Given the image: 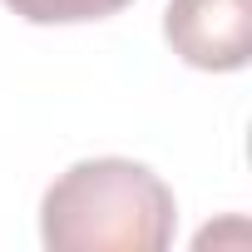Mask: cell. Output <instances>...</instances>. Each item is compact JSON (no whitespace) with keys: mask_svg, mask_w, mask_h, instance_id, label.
<instances>
[{"mask_svg":"<svg viewBox=\"0 0 252 252\" xmlns=\"http://www.w3.org/2000/svg\"><path fill=\"white\" fill-rule=\"evenodd\" d=\"M163 35L193 69H242L252 55V0H168Z\"/></svg>","mask_w":252,"mask_h":252,"instance_id":"cell-2","label":"cell"},{"mask_svg":"<svg viewBox=\"0 0 252 252\" xmlns=\"http://www.w3.org/2000/svg\"><path fill=\"white\" fill-rule=\"evenodd\" d=\"M5 5L30 20V25H84V20H109L134 0H5Z\"/></svg>","mask_w":252,"mask_h":252,"instance_id":"cell-3","label":"cell"},{"mask_svg":"<svg viewBox=\"0 0 252 252\" xmlns=\"http://www.w3.org/2000/svg\"><path fill=\"white\" fill-rule=\"evenodd\" d=\"M178 227L173 188L134 158H84L40 203L50 252H163Z\"/></svg>","mask_w":252,"mask_h":252,"instance_id":"cell-1","label":"cell"}]
</instances>
